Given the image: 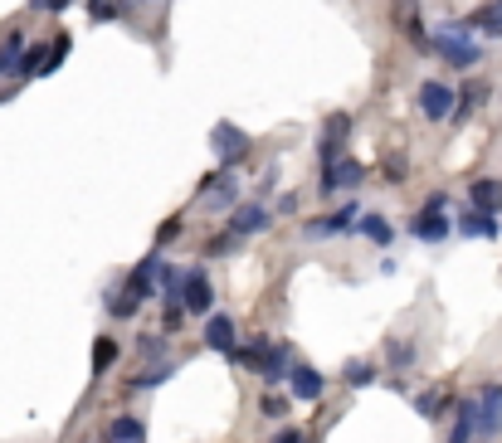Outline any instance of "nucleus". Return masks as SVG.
<instances>
[{"instance_id": "nucleus-5", "label": "nucleus", "mask_w": 502, "mask_h": 443, "mask_svg": "<svg viewBox=\"0 0 502 443\" xmlns=\"http://www.w3.org/2000/svg\"><path fill=\"white\" fill-rule=\"evenodd\" d=\"M346 137H351V117H327V127H322V147H317V157H322V166H332V161H342L346 157Z\"/></svg>"}, {"instance_id": "nucleus-10", "label": "nucleus", "mask_w": 502, "mask_h": 443, "mask_svg": "<svg viewBox=\"0 0 502 443\" xmlns=\"http://www.w3.org/2000/svg\"><path fill=\"white\" fill-rule=\"evenodd\" d=\"M205 346H210V351H220V356H234V346H239L234 317H210L205 321Z\"/></svg>"}, {"instance_id": "nucleus-17", "label": "nucleus", "mask_w": 502, "mask_h": 443, "mask_svg": "<svg viewBox=\"0 0 502 443\" xmlns=\"http://www.w3.org/2000/svg\"><path fill=\"white\" fill-rule=\"evenodd\" d=\"M497 200H502V185H497V181H473V210L493 214Z\"/></svg>"}, {"instance_id": "nucleus-21", "label": "nucleus", "mask_w": 502, "mask_h": 443, "mask_svg": "<svg viewBox=\"0 0 502 443\" xmlns=\"http://www.w3.org/2000/svg\"><path fill=\"white\" fill-rule=\"evenodd\" d=\"M459 230H463V234H478V239H488V234H493V220H488L483 210H473V214H463V224H459Z\"/></svg>"}, {"instance_id": "nucleus-7", "label": "nucleus", "mask_w": 502, "mask_h": 443, "mask_svg": "<svg viewBox=\"0 0 502 443\" xmlns=\"http://www.w3.org/2000/svg\"><path fill=\"white\" fill-rule=\"evenodd\" d=\"M181 297H186L190 312H210L214 287H210V278H205V268H186V287H181Z\"/></svg>"}, {"instance_id": "nucleus-8", "label": "nucleus", "mask_w": 502, "mask_h": 443, "mask_svg": "<svg viewBox=\"0 0 502 443\" xmlns=\"http://www.w3.org/2000/svg\"><path fill=\"white\" fill-rule=\"evenodd\" d=\"M200 195H205V205H210V210H224V205H234L239 185H234L230 166H224L220 176H205V185H200Z\"/></svg>"}, {"instance_id": "nucleus-28", "label": "nucleus", "mask_w": 502, "mask_h": 443, "mask_svg": "<svg viewBox=\"0 0 502 443\" xmlns=\"http://www.w3.org/2000/svg\"><path fill=\"white\" fill-rule=\"evenodd\" d=\"M264 414H273V419H278V414H288V400H278V394H269V400H264Z\"/></svg>"}, {"instance_id": "nucleus-24", "label": "nucleus", "mask_w": 502, "mask_h": 443, "mask_svg": "<svg viewBox=\"0 0 502 443\" xmlns=\"http://www.w3.org/2000/svg\"><path fill=\"white\" fill-rule=\"evenodd\" d=\"M370 380H376L370 366H346V385H370Z\"/></svg>"}, {"instance_id": "nucleus-19", "label": "nucleus", "mask_w": 502, "mask_h": 443, "mask_svg": "<svg viewBox=\"0 0 502 443\" xmlns=\"http://www.w3.org/2000/svg\"><path fill=\"white\" fill-rule=\"evenodd\" d=\"M361 234L370 239V244H380V249H386L390 239H396V230H390V224L380 220V214H361Z\"/></svg>"}, {"instance_id": "nucleus-11", "label": "nucleus", "mask_w": 502, "mask_h": 443, "mask_svg": "<svg viewBox=\"0 0 502 443\" xmlns=\"http://www.w3.org/2000/svg\"><path fill=\"white\" fill-rule=\"evenodd\" d=\"M351 220H356V205H342L337 214H322V220H307V224H303V239H327V234L346 230Z\"/></svg>"}, {"instance_id": "nucleus-6", "label": "nucleus", "mask_w": 502, "mask_h": 443, "mask_svg": "<svg viewBox=\"0 0 502 443\" xmlns=\"http://www.w3.org/2000/svg\"><path fill=\"white\" fill-rule=\"evenodd\" d=\"M361 176H366V166H361V161H356V157H342V161L322 166V176H317V181H322V190H327V195H332V190L361 185Z\"/></svg>"}, {"instance_id": "nucleus-9", "label": "nucleus", "mask_w": 502, "mask_h": 443, "mask_svg": "<svg viewBox=\"0 0 502 443\" xmlns=\"http://www.w3.org/2000/svg\"><path fill=\"white\" fill-rule=\"evenodd\" d=\"M415 239H424V244H439V239H449V220H444V210L439 205H424L420 214H415Z\"/></svg>"}, {"instance_id": "nucleus-12", "label": "nucleus", "mask_w": 502, "mask_h": 443, "mask_svg": "<svg viewBox=\"0 0 502 443\" xmlns=\"http://www.w3.org/2000/svg\"><path fill=\"white\" fill-rule=\"evenodd\" d=\"M288 390L297 394V400H322V375L313 366H297L293 361V370H288Z\"/></svg>"}, {"instance_id": "nucleus-29", "label": "nucleus", "mask_w": 502, "mask_h": 443, "mask_svg": "<svg viewBox=\"0 0 502 443\" xmlns=\"http://www.w3.org/2000/svg\"><path fill=\"white\" fill-rule=\"evenodd\" d=\"M273 443H303V434H297V429H283V434L273 438Z\"/></svg>"}, {"instance_id": "nucleus-20", "label": "nucleus", "mask_w": 502, "mask_h": 443, "mask_svg": "<svg viewBox=\"0 0 502 443\" xmlns=\"http://www.w3.org/2000/svg\"><path fill=\"white\" fill-rule=\"evenodd\" d=\"M107 438H113V443H141V438H147V434H141V424H137V419H113V429H107Z\"/></svg>"}, {"instance_id": "nucleus-22", "label": "nucleus", "mask_w": 502, "mask_h": 443, "mask_svg": "<svg viewBox=\"0 0 502 443\" xmlns=\"http://www.w3.org/2000/svg\"><path fill=\"white\" fill-rule=\"evenodd\" d=\"M186 312H190V307H181V303H166V312H161V331H166V337L186 327Z\"/></svg>"}, {"instance_id": "nucleus-4", "label": "nucleus", "mask_w": 502, "mask_h": 443, "mask_svg": "<svg viewBox=\"0 0 502 443\" xmlns=\"http://www.w3.org/2000/svg\"><path fill=\"white\" fill-rule=\"evenodd\" d=\"M502 434V385H488L478 394V438H497Z\"/></svg>"}, {"instance_id": "nucleus-14", "label": "nucleus", "mask_w": 502, "mask_h": 443, "mask_svg": "<svg viewBox=\"0 0 502 443\" xmlns=\"http://www.w3.org/2000/svg\"><path fill=\"white\" fill-rule=\"evenodd\" d=\"M473 434H478V400H463L459 404V424H453L449 443H469Z\"/></svg>"}, {"instance_id": "nucleus-15", "label": "nucleus", "mask_w": 502, "mask_h": 443, "mask_svg": "<svg viewBox=\"0 0 502 443\" xmlns=\"http://www.w3.org/2000/svg\"><path fill=\"white\" fill-rule=\"evenodd\" d=\"M25 40H20V34H10L5 44H0V74H25Z\"/></svg>"}, {"instance_id": "nucleus-2", "label": "nucleus", "mask_w": 502, "mask_h": 443, "mask_svg": "<svg viewBox=\"0 0 502 443\" xmlns=\"http://www.w3.org/2000/svg\"><path fill=\"white\" fill-rule=\"evenodd\" d=\"M210 147H214V157H220L224 166H239V161L249 157V137L234 122H220V127H214L210 131Z\"/></svg>"}, {"instance_id": "nucleus-25", "label": "nucleus", "mask_w": 502, "mask_h": 443, "mask_svg": "<svg viewBox=\"0 0 502 443\" xmlns=\"http://www.w3.org/2000/svg\"><path fill=\"white\" fill-rule=\"evenodd\" d=\"M117 10H123L117 0H93V10H88V15H93V20H117Z\"/></svg>"}, {"instance_id": "nucleus-1", "label": "nucleus", "mask_w": 502, "mask_h": 443, "mask_svg": "<svg viewBox=\"0 0 502 443\" xmlns=\"http://www.w3.org/2000/svg\"><path fill=\"white\" fill-rule=\"evenodd\" d=\"M434 50H439V59H444V64H453V68H473L478 59H483V44H473L469 34H463V25H459V30H439V34H434Z\"/></svg>"}, {"instance_id": "nucleus-18", "label": "nucleus", "mask_w": 502, "mask_h": 443, "mask_svg": "<svg viewBox=\"0 0 502 443\" xmlns=\"http://www.w3.org/2000/svg\"><path fill=\"white\" fill-rule=\"evenodd\" d=\"M117 356H123V351H117V341H113V337H98V341H93V370H98V375L117 366Z\"/></svg>"}, {"instance_id": "nucleus-13", "label": "nucleus", "mask_w": 502, "mask_h": 443, "mask_svg": "<svg viewBox=\"0 0 502 443\" xmlns=\"http://www.w3.org/2000/svg\"><path fill=\"white\" fill-rule=\"evenodd\" d=\"M230 230H234V234H244V239H249V234H264V230H269V210L249 200V205H239V210H234V224H230Z\"/></svg>"}, {"instance_id": "nucleus-26", "label": "nucleus", "mask_w": 502, "mask_h": 443, "mask_svg": "<svg viewBox=\"0 0 502 443\" xmlns=\"http://www.w3.org/2000/svg\"><path fill=\"white\" fill-rule=\"evenodd\" d=\"M410 176V166H405V157H390V166H386V181H405Z\"/></svg>"}, {"instance_id": "nucleus-23", "label": "nucleus", "mask_w": 502, "mask_h": 443, "mask_svg": "<svg viewBox=\"0 0 502 443\" xmlns=\"http://www.w3.org/2000/svg\"><path fill=\"white\" fill-rule=\"evenodd\" d=\"M444 404H449V400H444V390H424L420 400H415V410H420L424 419H434L439 410H444Z\"/></svg>"}, {"instance_id": "nucleus-3", "label": "nucleus", "mask_w": 502, "mask_h": 443, "mask_svg": "<svg viewBox=\"0 0 502 443\" xmlns=\"http://www.w3.org/2000/svg\"><path fill=\"white\" fill-rule=\"evenodd\" d=\"M420 113L429 117V122H444V117H453V83H439V78L420 83Z\"/></svg>"}, {"instance_id": "nucleus-16", "label": "nucleus", "mask_w": 502, "mask_h": 443, "mask_svg": "<svg viewBox=\"0 0 502 443\" xmlns=\"http://www.w3.org/2000/svg\"><path fill=\"white\" fill-rule=\"evenodd\" d=\"M469 30H483V34H497L502 40V0H488V5L469 20Z\"/></svg>"}, {"instance_id": "nucleus-27", "label": "nucleus", "mask_w": 502, "mask_h": 443, "mask_svg": "<svg viewBox=\"0 0 502 443\" xmlns=\"http://www.w3.org/2000/svg\"><path fill=\"white\" fill-rule=\"evenodd\" d=\"M176 234H181V220H166V224H161V234H157V244H171Z\"/></svg>"}]
</instances>
